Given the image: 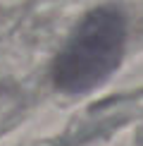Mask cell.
<instances>
[{"label":"cell","instance_id":"1","mask_svg":"<svg viewBox=\"0 0 143 146\" xmlns=\"http://www.w3.org/2000/svg\"><path fill=\"white\" fill-rule=\"evenodd\" d=\"M127 48V19L117 7H95L74 27L52 60V84L64 94H86L112 77Z\"/></svg>","mask_w":143,"mask_h":146}]
</instances>
